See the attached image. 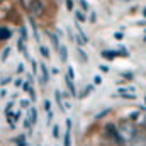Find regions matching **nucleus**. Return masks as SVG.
<instances>
[{
    "instance_id": "obj_1",
    "label": "nucleus",
    "mask_w": 146,
    "mask_h": 146,
    "mask_svg": "<svg viewBox=\"0 0 146 146\" xmlns=\"http://www.w3.org/2000/svg\"><path fill=\"white\" fill-rule=\"evenodd\" d=\"M119 133H121V136L124 138V141L127 139V141H133L134 138H136V134H138V129H136V126L131 122V121H122L121 124H119Z\"/></svg>"
},
{
    "instance_id": "obj_2",
    "label": "nucleus",
    "mask_w": 146,
    "mask_h": 146,
    "mask_svg": "<svg viewBox=\"0 0 146 146\" xmlns=\"http://www.w3.org/2000/svg\"><path fill=\"white\" fill-rule=\"evenodd\" d=\"M106 133H107V136H109L110 139H114L117 145H122V143H124V138L121 136L119 129H117L114 124H107V127H106Z\"/></svg>"
},
{
    "instance_id": "obj_3",
    "label": "nucleus",
    "mask_w": 146,
    "mask_h": 146,
    "mask_svg": "<svg viewBox=\"0 0 146 146\" xmlns=\"http://www.w3.org/2000/svg\"><path fill=\"white\" fill-rule=\"evenodd\" d=\"M29 10L37 15V17H41L42 14H44V3H42V0H31L29 2Z\"/></svg>"
},
{
    "instance_id": "obj_4",
    "label": "nucleus",
    "mask_w": 146,
    "mask_h": 146,
    "mask_svg": "<svg viewBox=\"0 0 146 146\" xmlns=\"http://www.w3.org/2000/svg\"><path fill=\"white\" fill-rule=\"evenodd\" d=\"M102 56L107 58V60H114V58H117V56L129 58V53H127L126 49H122V51H102Z\"/></svg>"
},
{
    "instance_id": "obj_5",
    "label": "nucleus",
    "mask_w": 146,
    "mask_h": 146,
    "mask_svg": "<svg viewBox=\"0 0 146 146\" xmlns=\"http://www.w3.org/2000/svg\"><path fill=\"white\" fill-rule=\"evenodd\" d=\"M129 146H146V133H138L133 141H129Z\"/></svg>"
},
{
    "instance_id": "obj_6",
    "label": "nucleus",
    "mask_w": 146,
    "mask_h": 146,
    "mask_svg": "<svg viewBox=\"0 0 146 146\" xmlns=\"http://www.w3.org/2000/svg\"><path fill=\"white\" fill-rule=\"evenodd\" d=\"M65 146H72V119H66V133H65Z\"/></svg>"
},
{
    "instance_id": "obj_7",
    "label": "nucleus",
    "mask_w": 146,
    "mask_h": 146,
    "mask_svg": "<svg viewBox=\"0 0 146 146\" xmlns=\"http://www.w3.org/2000/svg\"><path fill=\"white\" fill-rule=\"evenodd\" d=\"M65 82H66V87H68V90H70V95H76V88H75V83H73V80L70 78V76H66L65 78Z\"/></svg>"
},
{
    "instance_id": "obj_8",
    "label": "nucleus",
    "mask_w": 146,
    "mask_h": 146,
    "mask_svg": "<svg viewBox=\"0 0 146 146\" xmlns=\"http://www.w3.org/2000/svg\"><path fill=\"white\" fill-rule=\"evenodd\" d=\"M39 66H41V73H42V76H41V80H42V83H48V80H49V72H48V68H46V65H44V63H41Z\"/></svg>"
},
{
    "instance_id": "obj_9",
    "label": "nucleus",
    "mask_w": 146,
    "mask_h": 146,
    "mask_svg": "<svg viewBox=\"0 0 146 146\" xmlns=\"http://www.w3.org/2000/svg\"><path fill=\"white\" fill-rule=\"evenodd\" d=\"M12 36V31L7 27H0V41H7L9 37Z\"/></svg>"
},
{
    "instance_id": "obj_10",
    "label": "nucleus",
    "mask_w": 146,
    "mask_h": 146,
    "mask_svg": "<svg viewBox=\"0 0 146 146\" xmlns=\"http://www.w3.org/2000/svg\"><path fill=\"white\" fill-rule=\"evenodd\" d=\"M54 97H56V102H58L60 109L66 110V109H65V106H63V95H61V92H60V90H54Z\"/></svg>"
},
{
    "instance_id": "obj_11",
    "label": "nucleus",
    "mask_w": 146,
    "mask_h": 146,
    "mask_svg": "<svg viewBox=\"0 0 146 146\" xmlns=\"http://www.w3.org/2000/svg\"><path fill=\"white\" fill-rule=\"evenodd\" d=\"M58 51H60V60H61V61H66V60H68V53H66V46H63V44H61Z\"/></svg>"
},
{
    "instance_id": "obj_12",
    "label": "nucleus",
    "mask_w": 146,
    "mask_h": 146,
    "mask_svg": "<svg viewBox=\"0 0 146 146\" xmlns=\"http://www.w3.org/2000/svg\"><path fill=\"white\" fill-rule=\"evenodd\" d=\"M49 37H51V41H53V44H54V49L58 51V49H60V46H61V44H60V41H58V36H56V34H53V33H49Z\"/></svg>"
},
{
    "instance_id": "obj_13",
    "label": "nucleus",
    "mask_w": 146,
    "mask_h": 146,
    "mask_svg": "<svg viewBox=\"0 0 146 146\" xmlns=\"http://www.w3.org/2000/svg\"><path fill=\"white\" fill-rule=\"evenodd\" d=\"M75 15H76V21H78V22H85V21H87V15L83 14V10H76Z\"/></svg>"
},
{
    "instance_id": "obj_14",
    "label": "nucleus",
    "mask_w": 146,
    "mask_h": 146,
    "mask_svg": "<svg viewBox=\"0 0 146 146\" xmlns=\"http://www.w3.org/2000/svg\"><path fill=\"white\" fill-rule=\"evenodd\" d=\"M39 51H41V54H42L46 60L49 58V51H48V48H46V46H39Z\"/></svg>"
},
{
    "instance_id": "obj_15",
    "label": "nucleus",
    "mask_w": 146,
    "mask_h": 146,
    "mask_svg": "<svg viewBox=\"0 0 146 146\" xmlns=\"http://www.w3.org/2000/svg\"><path fill=\"white\" fill-rule=\"evenodd\" d=\"M80 5H82V10H83V12L90 10V5H88V2H87V0H80Z\"/></svg>"
},
{
    "instance_id": "obj_16",
    "label": "nucleus",
    "mask_w": 146,
    "mask_h": 146,
    "mask_svg": "<svg viewBox=\"0 0 146 146\" xmlns=\"http://www.w3.org/2000/svg\"><path fill=\"white\" fill-rule=\"evenodd\" d=\"M9 53H10V48H5V49L2 51V61H5V60L9 58Z\"/></svg>"
},
{
    "instance_id": "obj_17",
    "label": "nucleus",
    "mask_w": 146,
    "mask_h": 146,
    "mask_svg": "<svg viewBox=\"0 0 146 146\" xmlns=\"http://www.w3.org/2000/svg\"><path fill=\"white\" fill-rule=\"evenodd\" d=\"M53 138H54V139H58V138H60V127H58V126H54V127H53Z\"/></svg>"
},
{
    "instance_id": "obj_18",
    "label": "nucleus",
    "mask_w": 146,
    "mask_h": 146,
    "mask_svg": "<svg viewBox=\"0 0 146 146\" xmlns=\"http://www.w3.org/2000/svg\"><path fill=\"white\" fill-rule=\"evenodd\" d=\"M42 106H44V110H46V112H51V104H49V100H44Z\"/></svg>"
},
{
    "instance_id": "obj_19",
    "label": "nucleus",
    "mask_w": 146,
    "mask_h": 146,
    "mask_svg": "<svg viewBox=\"0 0 146 146\" xmlns=\"http://www.w3.org/2000/svg\"><path fill=\"white\" fill-rule=\"evenodd\" d=\"M92 92V85H88V87H85V90H83V94H82V97H85V95H88Z\"/></svg>"
},
{
    "instance_id": "obj_20",
    "label": "nucleus",
    "mask_w": 146,
    "mask_h": 146,
    "mask_svg": "<svg viewBox=\"0 0 146 146\" xmlns=\"http://www.w3.org/2000/svg\"><path fill=\"white\" fill-rule=\"evenodd\" d=\"M10 80H12V78H10V76H7V78H3V80L0 82V85H2V87H5L7 83H10Z\"/></svg>"
},
{
    "instance_id": "obj_21",
    "label": "nucleus",
    "mask_w": 146,
    "mask_h": 146,
    "mask_svg": "<svg viewBox=\"0 0 146 146\" xmlns=\"http://www.w3.org/2000/svg\"><path fill=\"white\" fill-rule=\"evenodd\" d=\"M68 76H70L72 80H75V72H73V68H72V66H68Z\"/></svg>"
},
{
    "instance_id": "obj_22",
    "label": "nucleus",
    "mask_w": 146,
    "mask_h": 146,
    "mask_svg": "<svg viewBox=\"0 0 146 146\" xmlns=\"http://www.w3.org/2000/svg\"><path fill=\"white\" fill-rule=\"evenodd\" d=\"M94 83H95V85H100V83H102V76H99V75H97V76L94 78Z\"/></svg>"
},
{
    "instance_id": "obj_23",
    "label": "nucleus",
    "mask_w": 146,
    "mask_h": 146,
    "mask_svg": "<svg viewBox=\"0 0 146 146\" xmlns=\"http://www.w3.org/2000/svg\"><path fill=\"white\" fill-rule=\"evenodd\" d=\"M66 9H68L70 12L73 10V2H72V0H66Z\"/></svg>"
},
{
    "instance_id": "obj_24",
    "label": "nucleus",
    "mask_w": 146,
    "mask_h": 146,
    "mask_svg": "<svg viewBox=\"0 0 146 146\" xmlns=\"http://www.w3.org/2000/svg\"><path fill=\"white\" fill-rule=\"evenodd\" d=\"M31 63H33V72H37V63H36V60H31Z\"/></svg>"
},
{
    "instance_id": "obj_25",
    "label": "nucleus",
    "mask_w": 146,
    "mask_h": 146,
    "mask_svg": "<svg viewBox=\"0 0 146 146\" xmlns=\"http://www.w3.org/2000/svg\"><path fill=\"white\" fill-rule=\"evenodd\" d=\"M14 83H15V87H22V78H17Z\"/></svg>"
},
{
    "instance_id": "obj_26",
    "label": "nucleus",
    "mask_w": 146,
    "mask_h": 146,
    "mask_svg": "<svg viewBox=\"0 0 146 146\" xmlns=\"http://www.w3.org/2000/svg\"><path fill=\"white\" fill-rule=\"evenodd\" d=\"M22 72H24V65L19 63V66H17V73H22Z\"/></svg>"
},
{
    "instance_id": "obj_27",
    "label": "nucleus",
    "mask_w": 146,
    "mask_h": 146,
    "mask_svg": "<svg viewBox=\"0 0 146 146\" xmlns=\"http://www.w3.org/2000/svg\"><path fill=\"white\" fill-rule=\"evenodd\" d=\"M21 106H22V107H27V106H29V100H21Z\"/></svg>"
},
{
    "instance_id": "obj_28",
    "label": "nucleus",
    "mask_w": 146,
    "mask_h": 146,
    "mask_svg": "<svg viewBox=\"0 0 146 146\" xmlns=\"http://www.w3.org/2000/svg\"><path fill=\"white\" fill-rule=\"evenodd\" d=\"M124 78H133V73H122Z\"/></svg>"
},
{
    "instance_id": "obj_29",
    "label": "nucleus",
    "mask_w": 146,
    "mask_h": 146,
    "mask_svg": "<svg viewBox=\"0 0 146 146\" xmlns=\"http://www.w3.org/2000/svg\"><path fill=\"white\" fill-rule=\"evenodd\" d=\"M114 37H115V39H122V34H121V33H115Z\"/></svg>"
},
{
    "instance_id": "obj_30",
    "label": "nucleus",
    "mask_w": 146,
    "mask_h": 146,
    "mask_svg": "<svg viewBox=\"0 0 146 146\" xmlns=\"http://www.w3.org/2000/svg\"><path fill=\"white\" fill-rule=\"evenodd\" d=\"M100 70H102V72H109V68H107L106 65H100Z\"/></svg>"
},
{
    "instance_id": "obj_31",
    "label": "nucleus",
    "mask_w": 146,
    "mask_h": 146,
    "mask_svg": "<svg viewBox=\"0 0 146 146\" xmlns=\"http://www.w3.org/2000/svg\"><path fill=\"white\" fill-rule=\"evenodd\" d=\"M90 21H92V22L95 21V12H92V14H90Z\"/></svg>"
},
{
    "instance_id": "obj_32",
    "label": "nucleus",
    "mask_w": 146,
    "mask_h": 146,
    "mask_svg": "<svg viewBox=\"0 0 146 146\" xmlns=\"http://www.w3.org/2000/svg\"><path fill=\"white\" fill-rule=\"evenodd\" d=\"M143 15H145V17H146V7H145V10H143Z\"/></svg>"
},
{
    "instance_id": "obj_33",
    "label": "nucleus",
    "mask_w": 146,
    "mask_h": 146,
    "mask_svg": "<svg viewBox=\"0 0 146 146\" xmlns=\"http://www.w3.org/2000/svg\"><path fill=\"white\" fill-rule=\"evenodd\" d=\"M124 2H129V0H124Z\"/></svg>"
}]
</instances>
